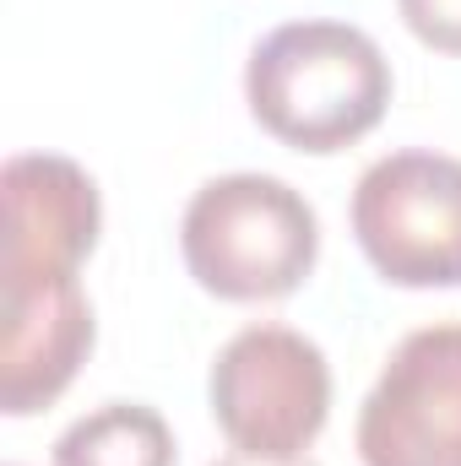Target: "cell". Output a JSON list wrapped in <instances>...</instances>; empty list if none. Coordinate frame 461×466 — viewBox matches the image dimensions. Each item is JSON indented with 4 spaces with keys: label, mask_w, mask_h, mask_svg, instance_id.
Wrapping results in <instances>:
<instances>
[{
    "label": "cell",
    "mask_w": 461,
    "mask_h": 466,
    "mask_svg": "<svg viewBox=\"0 0 461 466\" xmlns=\"http://www.w3.org/2000/svg\"><path fill=\"white\" fill-rule=\"evenodd\" d=\"M244 98L271 141L326 157L364 141L385 119L391 60L353 22H282L250 49Z\"/></svg>",
    "instance_id": "1"
},
{
    "label": "cell",
    "mask_w": 461,
    "mask_h": 466,
    "mask_svg": "<svg viewBox=\"0 0 461 466\" xmlns=\"http://www.w3.org/2000/svg\"><path fill=\"white\" fill-rule=\"evenodd\" d=\"M179 255L212 299H288L321 260V218L277 174H223L190 196Z\"/></svg>",
    "instance_id": "2"
},
{
    "label": "cell",
    "mask_w": 461,
    "mask_h": 466,
    "mask_svg": "<svg viewBox=\"0 0 461 466\" xmlns=\"http://www.w3.org/2000/svg\"><path fill=\"white\" fill-rule=\"evenodd\" d=\"M207 396L233 451L304 461L332 418V363L293 326H244L212 358Z\"/></svg>",
    "instance_id": "3"
},
{
    "label": "cell",
    "mask_w": 461,
    "mask_h": 466,
    "mask_svg": "<svg viewBox=\"0 0 461 466\" xmlns=\"http://www.w3.org/2000/svg\"><path fill=\"white\" fill-rule=\"evenodd\" d=\"M353 238L391 288H461V157L407 147L364 168Z\"/></svg>",
    "instance_id": "4"
},
{
    "label": "cell",
    "mask_w": 461,
    "mask_h": 466,
    "mask_svg": "<svg viewBox=\"0 0 461 466\" xmlns=\"http://www.w3.org/2000/svg\"><path fill=\"white\" fill-rule=\"evenodd\" d=\"M364 466H461V320L424 326L385 358L358 407Z\"/></svg>",
    "instance_id": "5"
},
{
    "label": "cell",
    "mask_w": 461,
    "mask_h": 466,
    "mask_svg": "<svg viewBox=\"0 0 461 466\" xmlns=\"http://www.w3.org/2000/svg\"><path fill=\"white\" fill-rule=\"evenodd\" d=\"M5 190V282H77L98 249L104 201L93 174L60 152H16L0 174Z\"/></svg>",
    "instance_id": "6"
},
{
    "label": "cell",
    "mask_w": 461,
    "mask_h": 466,
    "mask_svg": "<svg viewBox=\"0 0 461 466\" xmlns=\"http://www.w3.org/2000/svg\"><path fill=\"white\" fill-rule=\"evenodd\" d=\"M93 299L77 282H5L0 326V412L33 418L66 396L93 352Z\"/></svg>",
    "instance_id": "7"
},
{
    "label": "cell",
    "mask_w": 461,
    "mask_h": 466,
    "mask_svg": "<svg viewBox=\"0 0 461 466\" xmlns=\"http://www.w3.org/2000/svg\"><path fill=\"white\" fill-rule=\"evenodd\" d=\"M174 429L147 401H104L55 440V466H174Z\"/></svg>",
    "instance_id": "8"
},
{
    "label": "cell",
    "mask_w": 461,
    "mask_h": 466,
    "mask_svg": "<svg viewBox=\"0 0 461 466\" xmlns=\"http://www.w3.org/2000/svg\"><path fill=\"white\" fill-rule=\"evenodd\" d=\"M396 11L424 49L461 55V0H396Z\"/></svg>",
    "instance_id": "9"
},
{
    "label": "cell",
    "mask_w": 461,
    "mask_h": 466,
    "mask_svg": "<svg viewBox=\"0 0 461 466\" xmlns=\"http://www.w3.org/2000/svg\"><path fill=\"white\" fill-rule=\"evenodd\" d=\"M212 466H315V461H261V456L233 451V456H223V461H212Z\"/></svg>",
    "instance_id": "10"
}]
</instances>
